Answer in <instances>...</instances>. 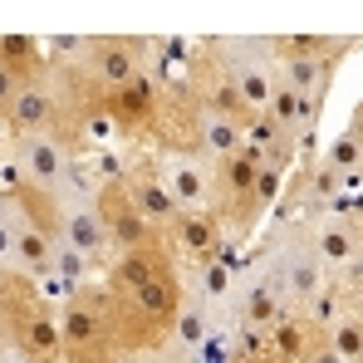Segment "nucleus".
I'll return each mask as SVG.
<instances>
[{"label":"nucleus","instance_id":"f8f14e48","mask_svg":"<svg viewBox=\"0 0 363 363\" xmlns=\"http://www.w3.org/2000/svg\"><path fill=\"white\" fill-rule=\"evenodd\" d=\"M162 241H167V250L177 255L182 265H196V260L226 255L231 231L221 226V216H216L211 206H191V211H177V216H172V226L162 231Z\"/></svg>","mask_w":363,"mask_h":363},{"label":"nucleus","instance_id":"39448f33","mask_svg":"<svg viewBox=\"0 0 363 363\" xmlns=\"http://www.w3.org/2000/svg\"><path fill=\"white\" fill-rule=\"evenodd\" d=\"M260 250H265V270H270V280H275L285 309H304L309 295L329 280L319 250L309 241V226H304L300 216L280 221V231H275L270 241H260Z\"/></svg>","mask_w":363,"mask_h":363},{"label":"nucleus","instance_id":"6ab92c4d","mask_svg":"<svg viewBox=\"0 0 363 363\" xmlns=\"http://www.w3.org/2000/svg\"><path fill=\"white\" fill-rule=\"evenodd\" d=\"M344 69V55H324V60H285L275 64V74H280V84L285 89H295L304 99H314V104H324L329 94H334V74Z\"/></svg>","mask_w":363,"mask_h":363},{"label":"nucleus","instance_id":"1a4fd4ad","mask_svg":"<svg viewBox=\"0 0 363 363\" xmlns=\"http://www.w3.org/2000/svg\"><path fill=\"white\" fill-rule=\"evenodd\" d=\"M60 241L74 245V250L99 270V280H104V270H108V260H113V241H108V231H104V221H99L94 182L89 177H79L60 196Z\"/></svg>","mask_w":363,"mask_h":363},{"label":"nucleus","instance_id":"9d476101","mask_svg":"<svg viewBox=\"0 0 363 363\" xmlns=\"http://www.w3.org/2000/svg\"><path fill=\"white\" fill-rule=\"evenodd\" d=\"M280 314H290L270 270H265V250L255 245L245 260H236V295H231V319L245 329H270Z\"/></svg>","mask_w":363,"mask_h":363},{"label":"nucleus","instance_id":"aec40b11","mask_svg":"<svg viewBox=\"0 0 363 363\" xmlns=\"http://www.w3.org/2000/svg\"><path fill=\"white\" fill-rule=\"evenodd\" d=\"M319 344V329L304 319L300 309L280 314L270 329H265V349H270V363H300L309 349Z\"/></svg>","mask_w":363,"mask_h":363},{"label":"nucleus","instance_id":"cd10ccee","mask_svg":"<svg viewBox=\"0 0 363 363\" xmlns=\"http://www.w3.org/2000/svg\"><path fill=\"white\" fill-rule=\"evenodd\" d=\"M344 309H349V314H354V319L363 324V285H354V290H344Z\"/></svg>","mask_w":363,"mask_h":363},{"label":"nucleus","instance_id":"4468645a","mask_svg":"<svg viewBox=\"0 0 363 363\" xmlns=\"http://www.w3.org/2000/svg\"><path fill=\"white\" fill-rule=\"evenodd\" d=\"M118 177L128 186V196H133V206L147 216V226L152 231H167L172 216H177V201H172V191L162 182V162L157 157H138V162L118 167Z\"/></svg>","mask_w":363,"mask_h":363},{"label":"nucleus","instance_id":"c756f323","mask_svg":"<svg viewBox=\"0 0 363 363\" xmlns=\"http://www.w3.org/2000/svg\"><path fill=\"white\" fill-rule=\"evenodd\" d=\"M0 363H30V359H20V354H10V349H0Z\"/></svg>","mask_w":363,"mask_h":363},{"label":"nucleus","instance_id":"f03ea898","mask_svg":"<svg viewBox=\"0 0 363 363\" xmlns=\"http://www.w3.org/2000/svg\"><path fill=\"white\" fill-rule=\"evenodd\" d=\"M152 35H89V50L74 74H60L69 99L79 113H89V104L99 94H113L123 84L152 74Z\"/></svg>","mask_w":363,"mask_h":363},{"label":"nucleus","instance_id":"dca6fc26","mask_svg":"<svg viewBox=\"0 0 363 363\" xmlns=\"http://www.w3.org/2000/svg\"><path fill=\"white\" fill-rule=\"evenodd\" d=\"M319 108H324V104L304 99V94L285 89V84H275V94H270V104H265V113L280 123V133H285V143H290L295 152H309V138H314V128H319Z\"/></svg>","mask_w":363,"mask_h":363},{"label":"nucleus","instance_id":"393cba45","mask_svg":"<svg viewBox=\"0 0 363 363\" xmlns=\"http://www.w3.org/2000/svg\"><path fill=\"white\" fill-rule=\"evenodd\" d=\"M349 216H354V226H359V236H363V172L359 177H349V186H344V201H339Z\"/></svg>","mask_w":363,"mask_h":363},{"label":"nucleus","instance_id":"5701e85b","mask_svg":"<svg viewBox=\"0 0 363 363\" xmlns=\"http://www.w3.org/2000/svg\"><path fill=\"white\" fill-rule=\"evenodd\" d=\"M300 314L309 319V324H314V329H319V334H324V329H329V324H334V319L344 314V290H339L334 280H324V285H319V290L309 295V304H304Z\"/></svg>","mask_w":363,"mask_h":363},{"label":"nucleus","instance_id":"f257e3e1","mask_svg":"<svg viewBox=\"0 0 363 363\" xmlns=\"http://www.w3.org/2000/svg\"><path fill=\"white\" fill-rule=\"evenodd\" d=\"M186 300V285H182V265L138 285V290H108L113 304V339H118V354H167V339H172V324L182 314Z\"/></svg>","mask_w":363,"mask_h":363},{"label":"nucleus","instance_id":"ddd939ff","mask_svg":"<svg viewBox=\"0 0 363 363\" xmlns=\"http://www.w3.org/2000/svg\"><path fill=\"white\" fill-rule=\"evenodd\" d=\"M300 221L309 226V241H314L319 260H324V275H339V270H349L354 260H363V236H359V226H354V216H349L344 206L309 211Z\"/></svg>","mask_w":363,"mask_h":363},{"label":"nucleus","instance_id":"0eeeda50","mask_svg":"<svg viewBox=\"0 0 363 363\" xmlns=\"http://www.w3.org/2000/svg\"><path fill=\"white\" fill-rule=\"evenodd\" d=\"M206 55L216 60V69L231 79V89L241 94L250 108H265L280 74H275V60L265 50V35H216V40H201Z\"/></svg>","mask_w":363,"mask_h":363},{"label":"nucleus","instance_id":"c85d7f7f","mask_svg":"<svg viewBox=\"0 0 363 363\" xmlns=\"http://www.w3.org/2000/svg\"><path fill=\"white\" fill-rule=\"evenodd\" d=\"M0 265H10V226H5V211H0ZM15 270V265H10Z\"/></svg>","mask_w":363,"mask_h":363},{"label":"nucleus","instance_id":"7c9ffc66","mask_svg":"<svg viewBox=\"0 0 363 363\" xmlns=\"http://www.w3.org/2000/svg\"><path fill=\"white\" fill-rule=\"evenodd\" d=\"M64 363H99V359H64Z\"/></svg>","mask_w":363,"mask_h":363},{"label":"nucleus","instance_id":"6e6552de","mask_svg":"<svg viewBox=\"0 0 363 363\" xmlns=\"http://www.w3.org/2000/svg\"><path fill=\"white\" fill-rule=\"evenodd\" d=\"M5 162L30 182V186H40V191H50V196H64L74 182L84 177L79 152H74L64 138H10Z\"/></svg>","mask_w":363,"mask_h":363},{"label":"nucleus","instance_id":"bb28decb","mask_svg":"<svg viewBox=\"0 0 363 363\" xmlns=\"http://www.w3.org/2000/svg\"><path fill=\"white\" fill-rule=\"evenodd\" d=\"M15 89H20V84H15V74H5V69H0V118H5V108H10V99H15Z\"/></svg>","mask_w":363,"mask_h":363},{"label":"nucleus","instance_id":"423d86ee","mask_svg":"<svg viewBox=\"0 0 363 363\" xmlns=\"http://www.w3.org/2000/svg\"><path fill=\"white\" fill-rule=\"evenodd\" d=\"M265 167V152L241 143L236 152H226L221 162H211V211L221 216V226L231 236H250L265 216L255 206V177Z\"/></svg>","mask_w":363,"mask_h":363},{"label":"nucleus","instance_id":"2eb2a0df","mask_svg":"<svg viewBox=\"0 0 363 363\" xmlns=\"http://www.w3.org/2000/svg\"><path fill=\"white\" fill-rule=\"evenodd\" d=\"M182 285L196 304H206L211 314L231 309L236 295V260L231 255H216V260H196V265H182Z\"/></svg>","mask_w":363,"mask_h":363},{"label":"nucleus","instance_id":"a211bd4d","mask_svg":"<svg viewBox=\"0 0 363 363\" xmlns=\"http://www.w3.org/2000/svg\"><path fill=\"white\" fill-rule=\"evenodd\" d=\"M363 40L359 35H265V50L270 60L285 64V60H324V55H354Z\"/></svg>","mask_w":363,"mask_h":363},{"label":"nucleus","instance_id":"4be33fe9","mask_svg":"<svg viewBox=\"0 0 363 363\" xmlns=\"http://www.w3.org/2000/svg\"><path fill=\"white\" fill-rule=\"evenodd\" d=\"M319 339H324V344H329V349H334L344 363H363V324L349 314V309H344V314H339V319H334Z\"/></svg>","mask_w":363,"mask_h":363},{"label":"nucleus","instance_id":"f3484780","mask_svg":"<svg viewBox=\"0 0 363 363\" xmlns=\"http://www.w3.org/2000/svg\"><path fill=\"white\" fill-rule=\"evenodd\" d=\"M162 162V182L177 201V211H191V206H211V162L201 157H157Z\"/></svg>","mask_w":363,"mask_h":363},{"label":"nucleus","instance_id":"7ed1b4c3","mask_svg":"<svg viewBox=\"0 0 363 363\" xmlns=\"http://www.w3.org/2000/svg\"><path fill=\"white\" fill-rule=\"evenodd\" d=\"M84 123H89V138H94V128L104 123V128H113L118 138L138 143V147H157L162 123H167V84H157L152 74H143V79L123 84L113 94H99V99L89 104Z\"/></svg>","mask_w":363,"mask_h":363},{"label":"nucleus","instance_id":"9b49d317","mask_svg":"<svg viewBox=\"0 0 363 363\" xmlns=\"http://www.w3.org/2000/svg\"><path fill=\"white\" fill-rule=\"evenodd\" d=\"M94 206H99V221H104V231H108L113 250H133V245L162 241V231H152L147 216L133 206V196H128V186H123L118 172L94 177Z\"/></svg>","mask_w":363,"mask_h":363},{"label":"nucleus","instance_id":"20e7f679","mask_svg":"<svg viewBox=\"0 0 363 363\" xmlns=\"http://www.w3.org/2000/svg\"><path fill=\"white\" fill-rule=\"evenodd\" d=\"M60 334H64V359H118V339H113V304L104 280L74 285L60 300Z\"/></svg>","mask_w":363,"mask_h":363},{"label":"nucleus","instance_id":"a878e982","mask_svg":"<svg viewBox=\"0 0 363 363\" xmlns=\"http://www.w3.org/2000/svg\"><path fill=\"white\" fill-rule=\"evenodd\" d=\"M300 363H344V359H339V354H334V349H329V344L319 339V344H314V349H309Z\"/></svg>","mask_w":363,"mask_h":363},{"label":"nucleus","instance_id":"b1692460","mask_svg":"<svg viewBox=\"0 0 363 363\" xmlns=\"http://www.w3.org/2000/svg\"><path fill=\"white\" fill-rule=\"evenodd\" d=\"M84 50H89V35H55V40H45V64L55 74H74Z\"/></svg>","mask_w":363,"mask_h":363},{"label":"nucleus","instance_id":"412c9836","mask_svg":"<svg viewBox=\"0 0 363 363\" xmlns=\"http://www.w3.org/2000/svg\"><path fill=\"white\" fill-rule=\"evenodd\" d=\"M0 69L15 74V84L50 74V64H45V40H40V35H0Z\"/></svg>","mask_w":363,"mask_h":363}]
</instances>
